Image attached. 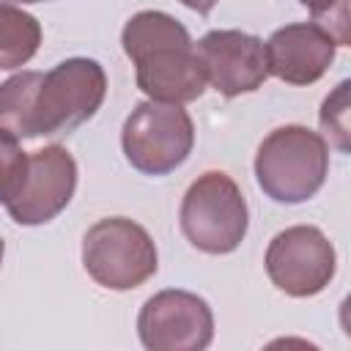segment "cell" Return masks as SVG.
Listing matches in <instances>:
<instances>
[{"instance_id":"7a4b0ae2","label":"cell","mask_w":351,"mask_h":351,"mask_svg":"<svg viewBox=\"0 0 351 351\" xmlns=\"http://www.w3.org/2000/svg\"><path fill=\"white\" fill-rule=\"evenodd\" d=\"M107 96V74L93 58H69L41 74L30 99L25 140L60 137L96 115Z\"/></svg>"},{"instance_id":"e0dca14e","label":"cell","mask_w":351,"mask_h":351,"mask_svg":"<svg viewBox=\"0 0 351 351\" xmlns=\"http://www.w3.org/2000/svg\"><path fill=\"white\" fill-rule=\"evenodd\" d=\"M3 252H5V244H3V236H0V266H3Z\"/></svg>"},{"instance_id":"ac0fdd59","label":"cell","mask_w":351,"mask_h":351,"mask_svg":"<svg viewBox=\"0 0 351 351\" xmlns=\"http://www.w3.org/2000/svg\"><path fill=\"white\" fill-rule=\"evenodd\" d=\"M11 3H44V0H11Z\"/></svg>"},{"instance_id":"8992f818","label":"cell","mask_w":351,"mask_h":351,"mask_svg":"<svg viewBox=\"0 0 351 351\" xmlns=\"http://www.w3.org/2000/svg\"><path fill=\"white\" fill-rule=\"evenodd\" d=\"M121 145L129 165L145 176H167L186 162L195 145V123L184 104L140 101L123 121Z\"/></svg>"},{"instance_id":"30bf717a","label":"cell","mask_w":351,"mask_h":351,"mask_svg":"<svg viewBox=\"0 0 351 351\" xmlns=\"http://www.w3.org/2000/svg\"><path fill=\"white\" fill-rule=\"evenodd\" d=\"M197 58L203 63L206 82L225 99L258 90L266 77V49L263 41L244 30H208L197 44Z\"/></svg>"},{"instance_id":"9c48e42d","label":"cell","mask_w":351,"mask_h":351,"mask_svg":"<svg viewBox=\"0 0 351 351\" xmlns=\"http://www.w3.org/2000/svg\"><path fill=\"white\" fill-rule=\"evenodd\" d=\"M77 162L63 145H44L27 154L25 178L5 203L11 219L25 228L52 222L74 197Z\"/></svg>"},{"instance_id":"4fadbf2b","label":"cell","mask_w":351,"mask_h":351,"mask_svg":"<svg viewBox=\"0 0 351 351\" xmlns=\"http://www.w3.org/2000/svg\"><path fill=\"white\" fill-rule=\"evenodd\" d=\"M25 167H27V154L22 151L19 137L0 129V203L3 206L16 195L25 178Z\"/></svg>"},{"instance_id":"52a82bcc","label":"cell","mask_w":351,"mask_h":351,"mask_svg":"<svg viewBox=\"0 0 351 351\" xmlns=\"http://www.w3.org/2000/svg\"><path fill=\"white\" fill-rule=\"evenodd\" d=\"M269 280L288 296L307 299L321 293L337 269L332 241L315 225H293L280 230L263 258Z\"/></svg>"},{"instance_id":"8fae6325","label":"cell","mask_w":351,"mask_h":351,"mask_svg":"<svg viewBox=\"0 0 351 351\" xmlns=\"http://www.w3.org/2000/svg\"><path fill=\"white\" fill-rule=\"evenodd\" d=\"M263 49L269 74L288 85H313L329 71L337 44L315 22H291L277 27Z\"/></svg>"},{"instance_id":"277c9868","label":"cell","mask_w":351,"mask_h":351,"mask_svg":"<svg viewBox=\"0 0 351 351\" xmlns=\"http://www.w3.org/2000/svg\"><path fill=\"white\" fill-rule=\"evenodd\" d=\"M178 222L195 250L206 255H228L244 241L250 211L239 184L222 170H208L184 192Z\"/></svg>"},{"instance_id":"ba28073f","label":"cell","mask_w":351,"mask_h":351,"mask_svg":"<svg viewBox=\"0 0 351 351\" xmlns=\"http://www.w3.org/2000/svg\"><path fill=\"white\" fill-rule=\"evenodd\" d=\"M137 335L148 351H203L214 340V313L203 296L167 288L140 307Z\"/></svg>"},{"instance_id":"2e32d148","label":"cell","mask_w":351,"mask_h":351,"mask_svg":"<svg viewBox=\"0 0 351 351\" xmlns=\"http://www.w3.org/2000/svg\"><path fill=\"white\" fill-rule=\"evenodd\" d=\"M178 3L186 5V8H192V11H197V14H208L217 5V0H178Z\"/></svg>"},{"instance_id":"6da1fadb","label":"cell","mask_w":351,"mask_h":351,"mask_svg":"<svg viewBox=\"0 0 351 351\" xmlns=\"http://www.w3.org/2000/svg\"><path fill=\"white\" fill-rule=\"evenodd\" d=\"M126 58L134 63L137 88L167 104H189L203 96L206 74L189 30L165 11H137L121 30Z\"/></svg>"},{"instance_id":"5b68a950","label":"cell","mask_w":351,"mask_h":351,"mask_svg":"<svg viewBox=\"0 0 351 351\" xmlns=\"http://www.w3.org/2000/svg\"><path fill=\"white\" fill-rule=\"evenodd\" d=\"M82 266L110 291H132L156 274V244L143 225L126 217H107L82 239Z\"/></svg>"},{"instance_id":"7c38bea8","label":"cell","mask_w":351,"mask_h":351,"mask_svg":"<svg viewBox=\"0 0 351 351\" xmlns=\"http://www.w3.org/2000/svg\"><path fill=\"white\" fill-rule=\"evenodd\" d=\"M41 44V25L33 14L0 3V69L14 71L22 69Z\"/></svg>"},{"instance_id":"5bb4252c","label":"cell","mask_w":351,"mask_h":351,"mask_svg":"<svg viewBox=\"0 0 351 351\" xmlns=\"http://www.w3.org/2000/svg\"><path fill=\"white\" fill-rule=\"evenodd\" d=\"M321 129L335 140L337 151H348V80H343L321 107Z\"/></svg>"},{"instance_id":"9a60e30c","label":"cell","mask_w":351,"mask_h":351,"mask_svg":"<svg viewBox=\"0 0 351 351\" xmlns=\"http://www.w3.org/2000/svg\"><path fill=\"white\" fill-rule=\"evenodd\" d=\"M302 5L310 8L313 22L321 25L337 47H346L351 41L348 33V0H299Z\"/></svg>"},{"instance_id":"3957f363","label":"cell","mask_w":351,"mask_h":351,"mask_svg":"<svg viewBox=\"0 0 351 351\" xmlns=\"http://www.w3.org/2000/svg\"><path fill=\"white\" fill-rule=\"evenodd\" d=\"M329 176L326 140L299 123L280 126L263 137L255 154V178L274 203L310 200Z\"/></svg>"}]
</instances>
